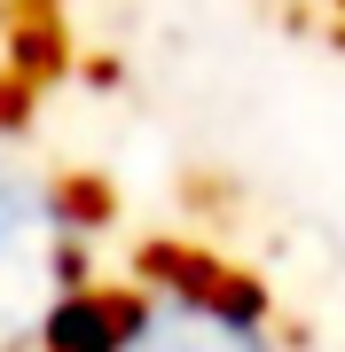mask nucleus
<instances>
[{"label":"nucleus","mask_w":345,"mask_h":352,"mask_svg":"<svg viewBox=\"0 0 345 352\" xmlns=\"http://www.w3.org/2000/svg\"><path fill=\"white\" fill-rule=\"evenodd\" d=\"M63 314V212L48 180L0 157V352L48 344Z\"/></svg>","instance_id":"nucleus-1"},{"label":"nucleus","mask_w":345,"mask_h":352,"mask_svg":"<svg viewBox=\"0 0 345 352\" xmlns=\"http://www.w3.org/2000/svg\"><path fill=\"white\" fill-rule=\"evenodd\" d=\"M118 352H275V344L259 337L243 298H220V282H173L141 298Z\"/></svg>","instance_id":"nucleus-2"}]
</instances>
